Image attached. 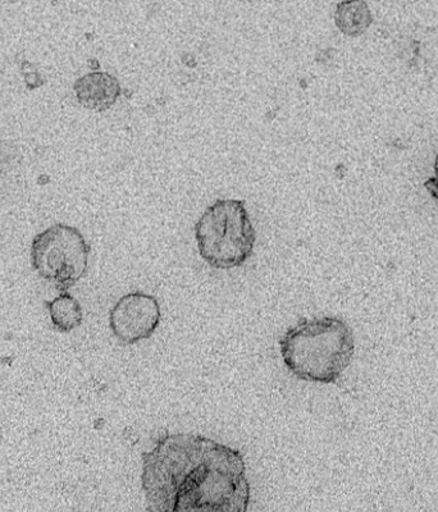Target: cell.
<instances>
[{"instance_id": "1", "label": "cell", "mask_w": 438, "mask_h": 512, "mask_svg": "<svg viewBox=\"0 0 438 512\" xmlns=\"http://www.w3.org/2000/svg\"><path fill=\"white\" fill-rule=\"evenodd\" d=\"M141 487L148 512H248L244 455L195 433H164L144 452Z\"/></svg>"}, {"instance_id": "2", "label": "cell", "mask_w": 438, "mask_h": 512, "mask_svg": "<svg viewBox=\"0 0 438 512\" xmlns=\"http://www.w3.org/2000/svg\"><path fill=\"white\" fill-rule=\"evenodd\" d=\"M278 344L292 376L309 383H337L355 354L353 329L337 317L300 319Z\"/></svg>"}, {"instance_id": "3", "label": "cell", "mask_w": 438, "mask_h": 512, "mask_svg": "<svg viewBox=\"0 0 438 512\" xmlns=\"http://www.w3.org/2000/svg\"><path fill=\"white\" fill-rule=\"evenodd\" d=\"M195 239L200 256L214 269L228 271L248 262L257 232L245 201L217 200L196 222Z\"/></svg>"}, {"instance_id": "4", "label": "cell", "mask_w": 438, "mask_h": 512, "mask_svg": "<svg viewBox=\"0 0 438 512\" xmlns=\"http://www.w3.org/2000/svg\"><path fill=\"white\" fill-rule=\"evenodd\" d=\"M90 246L76 227L54 224L36 235L30 258L34 271L65 294L85 277L89 267Z\"/></svg>"}, {"instance_id": "5", "label": "cell", "mask_w": 438, "mask_h": 512, "mask_svg": "<svg viewBox=\"0 0 438 512\" xmlns=\"http://www.w3.org/2000/svg\"><path fill=\"white\" fill-rule=\"evenodd\" d=\"M161 320L157 297L143 291L123 295L109 312V327L123 345L149 340L157 332Z\"/></svg>"}, {"instance_id": "6", "label": "cell", "mask_w": 438, "mask_h": 512, "mask_svg": "<svg viewBox=\"0 0 438 512\" xmlns=\"http://www.w3.org/2000/svg\"><path fill=\"white\" fill-rule=\"evenodd\" d=\"M77 102L95 112H106L122 93L120 81L108 72H90L73 85Z\"/></svg>"}, {"instance_id": "7", "label": "cell", "mask_w": 438, "mask_h": 512, "mask_svg": "<svg viewBox=\"0 0 438 512\" xmlns=\"http://www.w3.org/2000/svg\"><path fill=\"white\" fill-rule=\"evenodd\" d=\"M48 308L50 322L54 331L59 333H70L81 327L84 322L80 301L71 294H59L56 299L45 303Z\"/></svg>"}, {"instance_id": "8", "label": "cell", "mask_w": 438, "mask_h": 512, "mask_svg": "<svg viewBox=\"0 0 438 512\" xmlns=\"http://www.w3.org/2000/svg\"><path fill=\"white\" fill-rule=\"evenodd\" d=\"M372 13L365 2H342L337 4L335 22L342 34L357 38L372 24Z\"/></svg>"}, {"instance_id": "9", "label": "cell", "mask_w": 438, "mask_h": 512, "mask_svg": "<svg viewBox=\"0 0 438 512\" xmlns=\"http://www.w3.org/2000/svg\"><path fill=\"white\" fill-rule=\"evenodd\" d=\"M424 187L430 194L438 200V177H431L430 180L424 182Z\"/></svg>"}, {"instance_id": "10", "label": "cell", "mask_w": 438, "mask_h": 512, "mask_svg": "<svg viewBox=\"0 0 438 512\" xmlns=\"http://www.w3.org/2000/svg\"><path fill=\"white\" fill-rule=\"evenodd\" d=\"M435 172H436V177H438V152H437L436 160H435Z\"/></svg>"}]
</instances>
